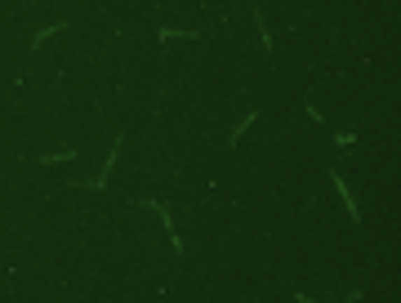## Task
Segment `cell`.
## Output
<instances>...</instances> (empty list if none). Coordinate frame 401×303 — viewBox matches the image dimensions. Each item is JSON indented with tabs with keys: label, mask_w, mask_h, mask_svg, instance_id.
Returning <instances> with one entry per match:
<instances>
[{
	"label": "cell",
	"mask_w": 401,
	"mask_h": 303,
	"mask_svg": "<svg viewBox=\"0 0 401 303\" xmlns=\"http://www.w3.org/2000/svg\"><path fill=\"white\" fill-rule=\"evenodd\" d=\"M120 143H125V139H112V148H107V161H103V169H99V178H85V183H76V188H94V192H99V188H107V174H112V165H116V152H120Z\"/></svg>",
	"instance_id": "1"
},
{
	"label": "cell",
	"mask_w": 401,
	"mask_h": 303,
	"mask_svg": "<svg viewBox=\"0 0 401 303\" xmlns=\"http://www.w3.org/2000/svg\"><path fill=\"white\" fill-rule=\"evenodd\" d=\"M143 210L161 214V223L169 227V241H174V250H183V241H178V223H174V214H169V205H165V201H143Z\"/></svg>",
	"instance_id": "2"
},
{
	"label": "cell",
	"mask_w": 401,
	"mask_h": 303,
	"mask_svg": "<svg viewBox=\"0 0 401 303\" xmlns=\"http://www.w3.org/2000/svg\"><path fill=\"white\" fill-rule=\"evenodd\" d=\"M330 178H335V188H339V197H344V205H348V214H352V219H361V214H357V201H352V192H348V178H344V174H339V169H330Z\"/></svg>",
	"instance_id": "3"
},
{
	"label": "cell",
	"mask_w": 401,
	"mask_h": 303,
	"mask_svg": "<svg viewBox=\"0 0 401 303\" xmlns=\"http://www.w3.org/2000/svg\"><path fill=\"white\" fill-rule=\"evenodd\" d=\"M63 27H67L63 18H58V22H50V27H41V31L31 36V50H36V45H45V41H50V36H58V31H63Z\"/></svg>",
	"instance_id": "4"
},
{
	"label": "cell",
	"mask_w": 401,
	"mask_h": 303,
	"mask_svg": "<svg viewBox=\"0 0 401 303\" xmlns=\"http://www.w3.org/2000/svg\"><path fill=\"white\" fill-rule=\"evenodd\" d=\"M156 36H161V41H205L201 31H174V27H161Z\"/></svg>",
	"instance_id": "5"
},
{
	"label": "cell",
	"mask_w": 401,
	"mask_h": 303,
	"mask_svg": "<svg viewBox=\"0 0 401 303\" xmlns=\"http://www.w3.org/2000/svg\"><path fill=\"white\" fill-rule=\"evenodd\" d=\"M254 116H259V112H250V116H246V120H237V125H232V134H227V143H237V139H241V134H246V129H250V125H254Z\"/></svg>",
	"instance_id": "6"
}]
</instances>
